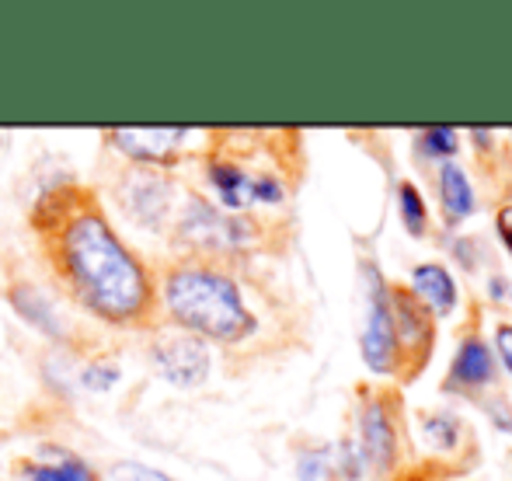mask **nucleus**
Wrapping results in <instances>:
<instances>
[{
    "label": "nucleus",
    "instance_id": "nucleus-1",
    "mask_svg": "<svg viewBox=\"0 0 512 481\" xmlns=\"http://www.w3.org/2000/svg\"><path fill=\"white\" fill-rule=\"evenodd\" d=\"M63 265L84 307L108 321H133L147 307L143 265L98 213H77L63 231Z\"/></svg>",
    "mask_w": 512,
    "mask_h": 481
},
{
    "label": "nucleus",
    "instance_id": "nucleus-2",
    "mask_svg": "<svg viewBox=\"0 0 512 481\" xmlns=\"http://www.w3.org/2000/svg\"><path fill=\"white\" fill-rule=\"evenodd\" d=\"M164 304L189 332L216 342H237L255 328L241 290L209 269H178L164 279Z\"/></svg>",
    "mask_w": 512,
    "mask_h": 481
},
{
    "label": "nucleus",
    "instance_id": "nucleus-3",
    "mask_svg": "<svg viewBox=\"0 0 512 481\" xmlns=\"http://www.w3.org/2000/svg\"><path fill=\"white\" fill-rule=\"evenodd\" d=\"M154 363L175 384H196L206 377L209 356L196 335H164L154 346Z\"/></svg>",
    "mask_w": 512,
    "mask_h": 481
},
{
    "label": "nucleus",
    "instance_id": "nucleus-4",
    "mask_svg": "<svg viewBox=\"0 0 512 481\" xmlns=\"http://www.w3.org/2000/svg\"><path fill=\"white\" fill-rule=\"evenodd\" d=\"M398 328H394V314L384 300V286L380 293L373 290L370 300V318H366L363 328V360L370 363V370L387 373L394 370V360H398Z\"/></svg>",
    "mask_w": 512,
    "mask_h": 481
},
{
    "label": "nucleus",
    "instance_id": "nucleus-5",
    "mask_svg": "<svg viewBox=\"0 0 512 481\" xmlns=\"http://www.w3.org/2000/svg\"><path fill=\"white\" fill-rule=\"evenodd\" d=\"M209 182H213L216 196L223 199V206H244V203H251V199L276 203V199L283 196L272 178H248L241 168H230V164H213Z\"/></svg>",
    "mask_w": 512,
    "mask_h": 481
},
{
    "label": "nucleus",
    "instance_id": "nucleus-6",
    "mask_svg": "<svg viewBox=\"0 0 512 481\" xmlns=\"http://www.w3.org/2000/svg\"><path fill=\"white\" fill-rule=\"evenodd\" d=\"M182 136H185V129H115L112 140H115V147L126 150L129 157L164 161V157L178 147Z\"/></svg>",
    "mask_w": 512,
    "mask_h": 481
},
{
    "label": "nucleus",
    "instance_id": "nucleus-7",
    "mask_svg": "<svg viewBox=\"0 0 512 481\" xmlns=\"http://www.w3.org/2000/svg\"><path fill=\"white\" fill-rule=\"evenodd\" d=\"M182 227L196 244H216V248L234 244L237 238H241V231H237L241 224H230V220H223L220 213H213L209 206H199V203L189 210V217H185Z\"/></svg>",
    "mask_w": 512,
    "mask_h": 481
},
{
    "label": "nucleus",
    "instance_id": "nucleus-8",
    "mask_svg": "<svg viewBox=\"0 0 512 481\" xmlns=\"http://www.w3.org/2000/svg\"><path fill=\"white\" fill-rule=\"evenodd\" d=\"M415 290L429 300L436 314H450L457 307V286L443 265H418L415 269Z\"/></svg>",
    "mask_w": 512,
    "mask_h": 481
},
{
    "label": "nucleus",
    "instance_id": "nucleus-9",
    "mask_svg": "<svg viewBox=\"0 0 512 481\" xmlns=\"http://www.w3.org/2000/svg\"><path fill=\"white\" fill-rule=\"evenodd\" d=\"M363 440H366V454H370V461L377 464L380 471L391 468V461H394V426H391V419H387V412L380 405H373L370 412H366Z\"/></svg>",
    "mask_w": 512,
    "mask_h": 481
},
{
    "label": "nucleus",
    "instance_id": "nucleus-10",
    "mask_svg": "<svg viewBox=\"0 0 512 481\" xmlns=\"http://www.w3.org/2000/svg\"><path fill=\"white\" fill-rule=\"evenodd\" d=\"M439 192H443V206L450 213V220H464L474 210V196H471V182L457 164H446L439 171Z\"/></svg>",
    "mask_w": 512,
    "mask_h": 481
},
{
    "label": "nucleus",
    "instance_id": "nucleus-11",
    "mask_svg": "<svg viewBox=\"0 0 512 481\" xmlns=\"http://www.w3.org/2000/svg\"><path fill=\"white\" fill-rule=\"evenodd\" d=\"M492 377V356H488L485 342L467 339L453 363V384H485Z\"/></svg>",
    "mask_w": 512,
    "mask_h": 481
},
{
    "label": "nucleus",
    "instance_id": "nucleus-12",
    "mask_svg": "<svg viewBox=\"0 0 512 481\" xmlns=\"http://www.w3.org/2000/svg\"><path fill=\"white\" fill-rule=\"evenodd\" d=\"M25 481H95V471L77 457H63L60 464H32L25 468Z\"/></svg>",
    "mask_w": 512,
    "mask_h": 481
},
{
    "label": "nucleus",
    "instance_id": "nucleus-13",
    "mask_svg": "<svg viewBox=\"0 0 512 481\" xmlns=\"http://www.w3.org/2000/svg\"><path fill=\"white\" fill-rule=\"evenodd\" d=\"M401 217H405L411 234L425 231V206H422V196H418V189L411 182L401 185Z\"/></svg>",
    "mask_w": 512,
    "mask_h": 481
},
{
    "label": "nucleus",
    "instance_id": "nucleus-14",
    "mask_svg": "<svg viewBox=\"0 0 512 481\" xmlns=\"http://www.w3.org/2000/svg\"><path fill=\"white\" fill-rule=\"evenodd\" d=\"M115 478L119 481H171L168 475H161V471H154V468H143V464H119Z\"/></svg>",
    "mask_w": 512,
    "mask_h": 481
},
{
    "label": "nucleus",
    "instance_id": "nucleus-15",
    "mask_svg": "<svg viewBox=\"0 0 512 481\" xmlns=\"http://www.w3.org/2000/svg\"><path fill=\"white\" fill-rule=\"evenodd\" d=\"M425 140H429V150H436V154H453L457 150V133L453 129H429Z\"/></svg>",
    "mask_w": 512,
    "mask_h": 481
},
{
    "label": "nucleus",
    "instance_id": "nucleus-16",
    "mask_svg": "<svg viewBox=\"0 0 512 481\" xmlns=\"http://www.w3.org/2000/svg\"><path fill=\"white\" fill-rule=\"evenodd\" d=\"M84 380H88L91 387H98V391H102V387H108V384H115V380H119V370H115V366H108V363L91 366V370H84Z\"/></svg>",
    "mask_w": 512,
    "mask_h": 481
},
{
    "label": "nucleus",
    "instance_id": "nucleus-17",
    "mask_svg": "<svg viewBox=\"0 0 512 481\" xmlns=\"http://www.w3.org/2000/svg\"><path fill=\"white\" fill-rule=\"evenodd\" d=\"M495 346H499L502 363H506L509 373H512V325H499V332H495Z\"/></svg>",
    "mask_w": 512,
    "mask_h": 481
},
{
    "label": "nucleus",
    "instance_id": "nucleus-18",
    "mask_svg": "<svg viewBox=\"0 0 512 481\" xmlns=\"http://www.w3.org/2000/svg\"><path fill=\"white\" fill-rule=\"evenodd\" d=\"M499 234H502V241H506L509 251H512V206H506V210L499 213Z\"/></svg>",
    "mask_w": 512,
    "mask_h": 481
}]
</instances>
